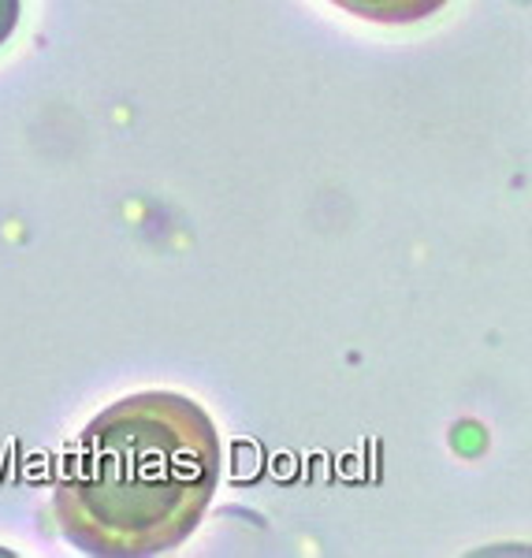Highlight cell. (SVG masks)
Returning a JSON list of instances; mask_svg holds the SVG:
<instances>
[{"instance_id":"3957f363","label":"cell","mask_w":532,"mask_h":558,"mask_svg":"<svg viewBox=\"0 0 532 558\" xmlns=\"http://www.w3.org/2000/svg\"><path fill=\"white\" fill-rule=\"evenodd\" d=\"M15 26H20V0H0V45L12 38Z\"/></svg>"},{"instance_id":"7a4b0ae2","label":"cell","mask_w":532,"mask_h":558,"mask_svg":"<svg viewBox=\"0 0 532 558\" xmlns=\"http://www.w3.org/2000/svg\"><path fill=\"white\" fill-rule=\"evenodd\" d=\"M342 12L358 15L368 23H384V26H402V23H421L428 15H436L447 0H331Z\"/></svg>"},{"instance_id":"6da1fadb","label":"cell","mask_w":532,"mask_h":558,"mask_svg":"<svg viewBox=\"0 0 532 558\" xmlns=\"http://www.w3.org/2000/svg\"><path fill=\"white\" fill-rule=\"evenodd\" d=\"M220 462V432L202 402L171 391L131 395L75 439L52 492L57 521L86 555H165L202 525Z\"/></svg>"}]
</instances>
